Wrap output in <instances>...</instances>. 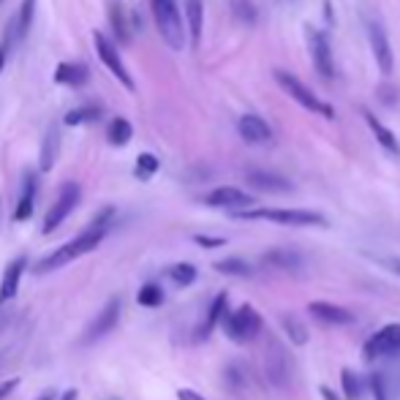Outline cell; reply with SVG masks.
<instances>
[{
  "mask_svg": "<svg viewBox=\"0 0 400 400\" xmlns=\"http://www.w3.org/2000/svg\"><path fill=\"white\" fill-rule=\"evenodd\" d=\"M0 3H3V0H0Z\"/></svg>",
  "mask_w": 400,
  "mask_h": 400,
  "instance_id": "obj_45",
  "label": "cell"
},
{
  "mask_svg": "<svg viewBox=\"0 0 400 400\" xmlns=\"http://www.w3.org/2000/svg\"><path fill=\"white\" fill-rule=\"evenodd\" d=\"M237 218L248 221H272L283 226H327V218L313 210H278V207H265V210H242L234 213Z\"/></svg>",
  "mask_w": 400,
  "mask_h": 400,
  "instance_id": "obj_3",
  "label": "cell"
},
{
  "mask_svg": "<svg viewBox=\"0 0 400 400\" xmlns=\"http://www.w3.org/2000/svg\"><path fill=\"white\" fill-rule=\"evenodd\" d=\"M57 155H60V126L52 123L44 136V147H41V172H52Z\"/></svg>",
  "mask_w": 400,
  "mask_h": 400,
  "instance_id": "obj_23",
  "label": "cell"
},
{
  "mask_svg": "<svg viewBox=\"0 0 400 400\" xmlns=\"http://www.w3.org/2000/svg\"><path fill=\"white\" fill-rule=\"evenodd\" d=\"M341 384H343L346 400H359V395H362V384H359V379H356L354 370L343 368V373H341Z\"/></svg>",
  "mask_w": 400,
  "mask_h": 400,
  "instance_id": "obj_35",
  "label": "cell"
},
{
  "mask_svg": "<svg viewBox=\"0 0 400 400\" xmlns=\"http://www.w3.org/2000/svg\"><path fill=\"white\" fill-rule=\"evenodd\" d=\"M101 117H104V109H101L98 104H85V106L71 109L63 123H66V126H88V123H95V120H101Z\"/></svg>",
  "mask_w": 400,
  "mask_h": 400,
  "instance_id": "obj_25",
  "label": "cell"
},
{
  "mask_svg": "<svg viewBox=\"0 0 400 400\" xmlns=\"http://www.w3.org/2000/svg\"><path fill=\"white\" fill-rule=\"evenodd\" d=\"M265 262L272 267H278V269H297V267L303 265V256H300L297 251L280 248V251H269L265 256Z\"/></svg>",
  "mask_w": 400,
  "mask_h": 400,
  "instance_id": "obj_28",
  "label": "cell"
},
{
  "mask_svg": "<svg viewBox=\"0 0 400 400\" xmlns=\"http://www.w3.org/2000/svg\"><path fill=\"white\" fill-rule=\"evenodd\" d=\"M324 14H327V17H324L327 22H332V19H335V17H332V8H330V0H324Z\"/></svg>",
  "mask_w": 400,
  "mask_h": 400,
  "instance_id": "obj_41",
  "label": "cell"
},
{
  "mask_svg": "<svg viewBox=\"0 0 400 400\" xmlns=\"http://www.w3.org/2000/svg\"><path fill=\"white\" fill-rule=\"evenodd\" d=\"M131 136H133V128L126 117H112V120H109V126H106V142H109V144L123 147V144L131 142Z\"/></svg>",
  "mask_w": 400,
  "mask_h": 400,
  "instance_id": "obj_26",
  "label": "cell"
},
{
  "mask_svg": "<svg viewBox=\"0 0 400 400\" xmlns=\"http://www.w3.org/2000/svg\"><path fill=\"white\" fill-rule=\"evenodd\" d=\"M79 199H82V188H79L77 182H66V185L60 188V193H57L55 204H52V207H49V213H46L41 231H44V234H52L60 223L74 213V207L79 204Z\"/></svg>",
  "mask_w": 400,
  "mask_h": 400,
  "instance_id": "obj_6",
  "label": "cell"
},
{
  "mask_svg": "<svg viewBox=\"0 0 400 400\" xmlns=\"http://www.w3.org/2000/svg\"><path fill=\"white\" fill-rule=\"evenodd\" d=\"M193 240H196L202 248H218V245H223L221 237H207V234H196Z\"/></svg>",
  "mask_w": 400,
  "mask_h": 400,
  "instance_id": "obj_36",
  "label": "cell"
},
{
  "mask_svg": "<svg viewBox=\"0 0 400 400\" xmlns=\"http://www.w3.org/2000/svg\"><path fill=\"white\" fill-rule=\"evenodd\" d=\"M57 400H77V390H66Z\"/></svg>",
  "mask_w": 400,
  "mask_h": 400,
  "instance_id": "obj_40",
  "label": "cell"
},
{
  "mask_svg": "<svg viewBox=\"0 0 400 400\" xmlns=\"http://www.w3.org/2000/svg\"><path fill=\"white\" fill-rule=\"evenodd\" d=\"M275 82H278V88L283 90V93H289L303 109H311V112H318V115H324V117H335V109L330 106V104H324V101H318L316 98V93H313L305 82H300L294 74H289V71H283V68H275Z\"/></svg>",
  "mask_w": 400,
  "mask_h": 400,
  "instance_id": "obj_4",
  "label": "cell"
},
{
  "mask_svg": "<svg viewBox=\"0 0 400 400\" xmlns=\"http://www.w3.org/2000/svg\"><path fill=\"white\" fill-rule=\"evenodd\" d=\"M226 303H229V297H226V292H221L216 300H213V305L207 308V318H204V324H202V330H199V338H207L210 332H213V327L221 321L223 311H226Z\"/></svg>",
  "mask_w": 400,
  "mask_h": 400,
  "instance_id": "obj_27",
  "label": "cell"
},
{
  "mask_svg": "<svg viewBox=\"0 0 400 400\" xmlns=\"http://www.w3.org/2000/svg\"><path fill=\"white\" fill-rule=\"evenodd\" d=\"M93 46H95V55L101 57V63L120 79V85H126L128 90L136 88L128 68H126V63H123V57H120V52H117V46L112 44V39H106L101 30H93Z\"/></svg>",
  "mask_w": 400,
  "mask_h": 400,
  "instance_id": "obj_7",
  "label": "cell"
},
{
  "mask_svg": "<svg viewBox=\"0 0 400 400\" xmlns=\"http://www.w3.org/2000/svg\"><path fill=\"white\" fill-rule=\"evenodd\" d=\"M262 332V316L254 305H240L226 318V335L234 343H251Z\"/></svg>",
  "mask_w": 400,
  "mask_h": 400,
  "instance_id": "obj_5",
  "label": "cell"
},
{
  "mask_svg": "<svg viewBox=\"0 0 400 400\" xmlns=\"http://www.w3.org/2000/svg\"><path fill=\"white\" fill-rule=\"evenodd\" d=\"M90 77V68L85 63H60L57 68H55V74H52V79L57 82V85H66V88H79V85H85Z\"/></svg>",
  "mask_w": 400,
  "mask_h": 400,
  "instance_id": "obj_17",
  "label": "cell"
},
{
  "mask_svg": "<svg viewBox=\"0 0 400 400\" xmlns=\"http://www.w3.org/2000/svg\"><path fill=\"white\" fill-rule=\"evenodd\" d=\"M112 216H115V207H104V210L90 221V226L85 231H79L74 240H68L66 245H60L57 251H52L49 256H44V259L36 265V272H39V275L55 272V269H60V267L71 265L74 259H79V256H85L90 251H95V248L104 242L106 231H109Z\"/></svg>",
  "mask_w": 400,
  "mask_h": 400,
  "instance_id": "obj_1",
  "label": "cell"
},
{
  "mask_svg": "<svg viewBox=\"0 0 400 400\" xmlns=\"http://www.w3.org/2000/svg\"><path fill=\"white\" fill-rule=\"evenodd\" d=\"M216 269L218 272H223V275H234V278H248L251 275V265L248 262H242V259H223V262H218L216 265Z\"/></svg>",
  "mask_w": 400,
  "mask_h": 400,
  "instance_id": "obj_33",
  "label": "cell"
},
{
  "mask_svg": "<svg viewBox=\"0 0 400 400\" xmlns=\"http://www.w3.org/2000/svg\"><path fill=\"white\" fill-rule=\"evenodd\" d=\"M370 387H373V395H376V398L384 400V390H381V379H379V376L370 379Z\"/></svg>",
  "mask_w": 400,
  "mask_h": 400,
  "instance_id": "obj_38",
  "label": "cell"
},
{
  "mask_svg": "<svg viewBox=\"0 0 400 400\" xmlns=\"http://www.w3.org/2000/svg\"><path fill=\"white\" fill-rule=\"evenodd\" d=\"M117 318H120V300L115 297V300H109V303L98 311V316L90 321L88 335H85V343H95L98 338H104L106 332H112L115 324H117Z\"/></svg>",
  "mask_w": 400,
  "mask_h": 400,
  "instance_id": "obj_11",
  "label": "cell"
},
{
  "mask_svg": "<svg viewBox=\"0 0 400 400\" xmlns=\"http://www.w3.org/2000/svg\"><path fill=\"white\" fill-rule=\"evenodd\" d=\"M308 311H311L313 318H318L324 324H352V318H354L346 308L332 305V303H311Z\"/></svg>",
  "mask_w": 400,
  "mask_h": 400,
  "instance_id": "obj_19",
  "label": "cell"
},
{
  "mask_svg": "<svg viewBox=\"0 0 400 400\" xmlns=\"http://www.w3.org/2000/svg\"><path fill=\"white\" fill-rule=\"evenodd\" d=\"M362 115H365V123H368L370 133L376 136V142H379V144H381V147H384V150H387L390 155H400V142H398V136L390 131V128H387V126H384L381 120H376V115H373V112H368V109H365Z\"/></svg>",
  "mask_w": 400,
  "mask_h": 400,
  "instance_id": "obj_18",
  "label": "cell"
},
{
  "mask_svg": "<svg viewBox=\"0 0 400 400\" xmlns=\"http://www.w3.org/2000/svg\"><path fill=\"white\" fill-rule=\"evenodd\" d=\"M25 267H28V259H25V256H17L14 262H8L6 272H3V280H0V305L17 297L19 283H22V275H25Z\"/></svg>",
  "mask_w": 400,
  "mask_h": 400,
  "instance_id": "obj_14",
  "label": "cell"
},
{
  "mask_svg": "<svg viewBox=\"0 0 400 400\" xmlns=\"http://www.w3.org/2000/svg\"><path fill=\"white\" fill-rule=\"evenodd\" d=\"M251 202H254L251 193H245V191H240L234 185H221V188H216V191H210L204 196V204L223 207V210H240V207H248Z\"/></svg>",
  "mask_w": 400,
  "mask_h": 400,
  "instance_id": "obj_12",
  "label": "cell"
},
{
  "mask_svg": "<svg viewBox=\"0 0 400 400\" xmlns=\"http://www.w3.org/2000/svg\"><path fill=\"white\" fill-rule=\"evenodd\" d=\"M136 303H139L142 308H158V305L164 303V289L155 286V283H144V286L139 289V294H136Z\"/></svg>",
  "mask_w": 400,
  "mask_h": 400,
  "instance_id": "obj_29",
  "label": "cell"
},
{
  "mask_svg": "<svg viewBox=\"0 0 400 400\" xmlns=\"http://www.w3.org/2000/svg\"><path fill=\"white\" fill-rule=\"evenodd\" d=\"M185 19H188V30H191V41L193 46L202 39V22H204V0H185Z\"/></svg>",
  "mask_w": 400,
  "mask_h": 400,
  "instance_id": "obj_24",
  "label": "cell"
},
{
  "mask_svg": "<svg viewBox=\"0 0 400 400\" xmlns=\"http://www.w3.org/2000/svg\"><path fill=\"white\" fill-rule=\"evenodd\" d=\"M245 182L256 191H267V193H286L292 191V182L275 172H267V169H251L245 172Z\"/></svg>",
  "mask_w": 400,
  "mask_h": 400,
  "instance_id": "obj_13",
  "label": "cell"
},
{
  "mask_svg": "<svg viewBox=\"0 0 400 400\" xmlns=\"http://www.w3.org/2000/svg\"><path fill=\"white\" fill-rule=\"evenodd\" d=\"M33 17H36V0H22L17 14H14V30H17V46L25 44L28 33H30V25H33Z\"/></svg>",
  "mask_w": 400,
  "mask_h": 400,
  "instance_id": "obj_21",
  "label": "cell"
},
{
  "mask_svg": "<svg viewBox=\"0 0 400 400\" xmlns=\"http://www.w3.org/2000/svg\"><path fill=\"white\" fill-rule=\"evenodd\" d=\"M169 278L178 283V286H191L196 280V267L188 265V262H178V265L169 267Z\"/></svg>",
  "mask_w": 400,
  "mask_h": 400,
  "instance_id": "obj_31",
  "label": "cell"
},
{
  "mask_svg": "<svg viewBox=\"0 0 400 400\" xmlns=\"http://www.w3.org/2000/svg\"><path fill=\"white\" fill-rule=\"evenodd\" d=\"M178 398L180 400H204L202 395H199V392H193V390H180Z\"/></svg>",
  "mask_w": 400,
  "mask_h": 400,
  "instance_id": "obj_39",
  "label": "cell"
},
{
  "mask_svg": "<svg viewBox=\"0 0 400 400\" xmlns=\"http://www.w3.org/2000/svg\"><path fill=\"white\" fill-rule=\"evenodd\" d=\"M106 11H109V22H112V30H115L117 41L128 44L131 41V28H128V17H126V6L120 0H109Z\"/></svg>",
  "mask_w": 400,
  "mask_h": 400,
  "instance_id": "obj_20",
  "label": "cell"
},
{
  "mask_svg": "<svg viewBox=\"0 0 400 400\" xmlns=\"http://www.w3.org/2000/svg\"><path fill=\"white\" fill-rule=\"evenodd\" d=\"M368 39H370V52L376 57V66L384 77H390L395 71V55H392V46H390V39L384 33V28L379 22H370L368 25Z\"/></svg>",
  "mask_w": 400,
  "mask_h": 400,
  "instance_id": "obj_8",
  "label": "cell"
},
{
  "mask_svg": "<svg viewBox=\"0 0 400 400\" xmlns=\"http://www.w3.org/2000/svg\"><path fill=\"white\" fill-rule=\"evenodd\" d=\"M17 387H19V379H8V381H3V384H0V400L8 398V395L17 390Z\"/></svg>",
  "mask_w": 400,
  "mask_h": 400,
  "instance_id": "obj_37",
  "label": "cell"
},
{
  "mask_svg": "<svg viewBox=\"0 0 400 400\" xmlns=\"http://www.w3.org/2000/svg\"><path fill=\"white\" fill-rule=\"evenodd\" d=\"M153 6V17H155V28L161 33V39L172 49L185 46V25L180 17V8L175 0H150Z\"/></svg>",
  "mask_w": 400,
  "mask_h": 400,
  "instance_id": "obj_2",
  "label": "cell"
},
{
  "mask_svg": "<svg viewBox=\"0 0 400 400\" xmlns=\"http://www.w3.org/2000/svg\"><path fill=\"white\" fill-rule=\"evenodd\" d=\"M265 373H267V379H269V384H272V387H278V390L289 381V365H286V354H283V349H280L278 343H272V346H269V352H267Z\"/></svg>",
  "mask_w": 400,
  "mask_h": 400,
  "instance_id": "obj_15",
  "label": "cell"
},
{
  "mask_svg": "<svg viewBox=\"0 0 400 400\" xmlns=\"http://www.w3.org/2000/svg\"><path fill=\"white\" fill-rule=\"evenodd\" d=\"M283 327H286V332H289V338L297 343V346H303V343H308V330L303 327V321L297 318V316H283Z\"/></svg>",
  "mask_w": 400,
  "mask_h": 400,
  "instance_id": "obj_34",
  "label": "cell"
},
{
  "mask_svg": "<svg viewBox=\"0 0 400 400\" xmlns=\"http://www.w3.org/2000/svg\"><path fill=\"white\" fill-rule=\"evenodd\" d=\"M33 204H36V178L28 172L25 182H22V196H19L17 210H14V221H28L33 216Z\"/></svg>",
  "mask_w": 400,
  "mask_h": 400,
  "instance_id": "obj_22",
  "label": "cell"
},
{
  "mask_svg": "<svg viewBox=\"0 0 400 400\" xmlns=\"http://www.w3.org/2000/svg\"><path fill=\"white\" fill-rule=\"evenodd\" d=\"M14 44H17V30H14V19H11V22L6 25L3 36H0V74H3L6 63H8V55H11Z\"/></svg>",
  "mask_w": 400,
  "mask_h": 400,
  "instance_id": "obj_32",
  "label": "cell"
},
{
  "mask_svg": "<svg viewBox=\"0 0 400 400\" xmlns=\"http://www.w3.org/2000/svg\"><path fill=\"white\" fill-rule=\"evenodd\" d=\"M321 395H324V400H338L332 395V390H327V387H321Z\"/></svg>",
  "mask_w": 400,
  "mask_h": 400,
  "instance_id": "obj_42",
  "label": "cell"
},
{
  "mask_svg": "<svg viewBox=\"0 0 400 400\" xmlns=\"http://www.w3.org/2000/svg\"><path fill=\"white\" fill-rule=\"evenodd\" d=\"M237 131L245 142L251 144H262V142H269L272 139V128L267 126V120H262L259 115H242L237 120Z\"/></svg>",
  "mask_w": 400,
  "mask_h": 400,
  "instance_id": "obj_16",
  "label": "cell"
},
{
  "mask_svg": "<svg viewBox=\"0 0 400 400\" xmlns=\"http://www.w3.org/2000/svg\"><path fill=\"white\" fill-rule=\"evenodd\" d=\"M158 158L153 155V153H142L139 158H136V169H133V175L139 180H150L155 172H158Z\"/></svg>",
  "mask_w": 400,
  "mask_h": 400,
  "instance_id": "obj_30",
  "label": "cell"
},
{
  "mask_svg": "<svg viewBox=\"0 0 400 400\" xmlns=\"http://www.w3.org/2000/svg\"><path fill=\"white\" fill-rule=\"evenodd\" d=\"M52 398H55V395H52V392H46V395H41L39 400H52Z\"/></svg>",
  "mask_w": 400,
  "mask_h": 400,
  "instance_id": "obj_43",
  "label": "cell"
},
{
  "mask_svg": "<svg viewBox=\"0 0 400 400\" xmlns=\"http://www.w3.org/2000/svg\"><path fill=\"white\" fill-rule=\"evenodd\" d=\"M395 269H398V275H400V259H398V262H395Z\"/></svg>",
  "mask_w": 400,
  "mask_h": 400,
  "instance_id": "obj_44",
  "label": "cell"
},
{
  "mask_svg": "<svg viewBox=\"0 0 400 400\" xmlns=\"http://www.w3.org/2000/svg\"><path fill=\"white\" fill-rule=\"evenodd\" d=\"M400 352V324H387L384 330H379L376 335L368 338L365 343V359H379V356H390Z\"/></svg>",
  "mask_w": 400,
  "mask_h": 400,
  "instance_id": "obj_9",
  "label": "cell"
},
{
  "mask_svg": "<svg viewBox=\"0 0 400 400\" xmlns=\"http://www.w3.org/2000/svg\"><path fill=\"white\" fill-rule=\"evenodd\" d=\"M308 44H311V57L318 77L332 79L335 77V66H332V49H330L327 36L321 30H316V28H308Z\"/></svg>",
  "mask_w": 400,
  "mask_h": 400,
  "instance_id": "obj_10",
  "label": "cell"
}]
</instances>
